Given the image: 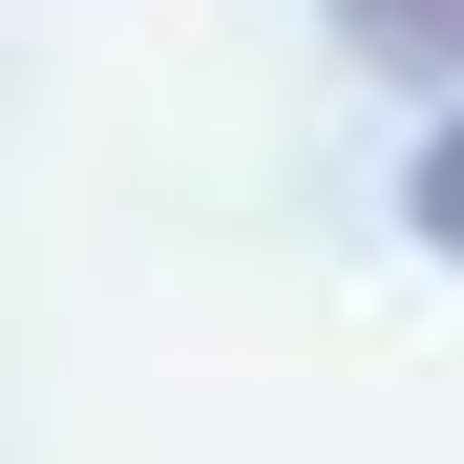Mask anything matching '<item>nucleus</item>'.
<instances>
[{
  "mask_svg": "<svg viewBox=\"0 0 464 464\" xmlns=\"http://www.w3.org/2000/svg\"><path fill=\"white\" fill-rule=\"evenodd\" d=\"M338 43H359V63H422V85H443V63H464V0H338Z\"/></svg>",
  "mask_w": 464,
  "mask_h": 464,
  "instance_id": "1",
  "label": "nucleus"
},
{
  "mask_svg": "<svg viewBox=\"0 0 464 464\" xmlns=\"http://www.w3.org/2000/svg\"><path fill=\"white\" fill-rule=\"evenodd\" d=\"M401 211H422V254H464V127H422V169H401Z\"/></svg>",
  "mask_w": 464,
  "mask_h": 464,
  "instance_id": "2",
  "label": "nucleus"
}]
</instances>
